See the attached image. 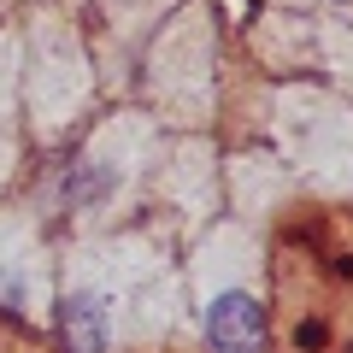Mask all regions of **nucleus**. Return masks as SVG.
I'll list each match as a JSON object with an SVG mask.
<instances>
[{
	"label": "nucleus",
	"mask_w": 353,
	"mask_h": 353,
	"mask_svg": "<svg viewBox=\"0 0 353 353\" xmlns=\"http://www.w3.org/2000/svg\"><path fill=\"white\" fill-rule=\"evenodd\" d=\"M206 347L212 353H265V306L248 289H224L206 301Z\"/></svg>",
	"instance_id": "1"
},
{
	"label": "nucleus",
	"mask_w": 353,
	"mask_h": 353,
	"mask_svg": "<svg viewBox=\"0 0 353 353\" xmlns=\"http://www.w3.org/2000/svg\"><path fill=\"white\" fill-rule=\"evenodd\" d=\"M24 294H30L24 271H0V312H6V318H18V312H24Z\"/></svg>",
	"instance_id": "4"
},
{
	"label": "nucleus",
	"mask_w": 353,
	"mask_h": 353,
	"mask_svg": "<svg viewBox=\"0 0 353 353\" xmlns=\"http://www.w3.org/2000/svg\"><path fill=\"white\" fill-rule=\"evenodd\" d=\"M324 341H330L324 318H301V324H294V353H324Z\"/></svg>",
	"instance_id": "5"
},
{
	"label": "nucleus",
	"mask_w": 353,
	"mask_h": 353,
	"mask_svg": "<svg viewBox=\"0 0 353 353\" xmlns=\"http://www.w3.org/2000/svg\"><path fill=\"white\" fill-rule=\"evenodd\" d=\"M59 341L65 353H106L112 347V306L94 289H71L59 301Z\"/></svg>",
	"instance_id": "2"
},
{
	"label": "nucleus",
	"mask_w": 353,
	"mask_h": 353,
	"mask_svg": "<svg viewBox=\"0 0 353 353\" xmlns=\"http://www.w3.org/2000/svg\"><path fill=\"white\" fill-rule=\"evenodd\" d=\"M330 6H347V0H330Z\"/></svg>",
	"instance_id": "6"
},
{
	"label": "nucleus",
	"mask_w": 353,
	"mask_h": 353,
	"mask_svg": "<svg viewBox=\"0 0 353 353\" xmlns=\"http://www.w3.org/2000/svg\"><path fill=\"white\" fill-rule=\"evenodd\" d=\"M106 194H112V171L106 165L83 159V165H65L59 171V201L65 206H101Z\"/></svg>",
	"instance_id": "3"
}]
</instances>
